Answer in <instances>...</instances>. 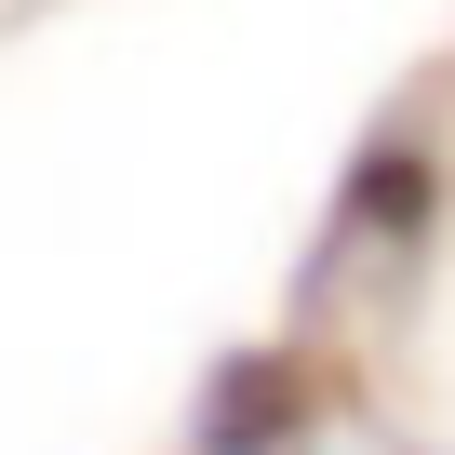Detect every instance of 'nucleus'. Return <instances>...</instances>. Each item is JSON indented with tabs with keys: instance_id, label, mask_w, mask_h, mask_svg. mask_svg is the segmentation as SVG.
<instances>
[{
	"instance_id": "f257e3e1",
	"label": "nucleus",
	"mask_w": 455,
	"mask_h": 455,
	"mask_svg": "<svg viewBox=\"0 0 455 455\" xmlns=\"http://www.w3.org/2000/svg\"><path fill=\"white\" fill-rule=\"evenodd\" d=\"M322 415V362L295 335H255V348H228L214 388H201V455H295Z\"/></svg>"
},
{
	"instance_id": "f03ea898",
	"label": "nucleus",
	"mask_w": 455,
	"mask_h": 455,
	"mask_svg": "<svg viewBox=\"0 0 455 455\" xmlns=\"http://www.w3.org/2000/svg\"><path fill=\"white\" fill-rule=\"evenodd\" d=\"M428 228H442V161L415 134H375L335 188V255H415Z\"/></svg>"
}]
</instances>
